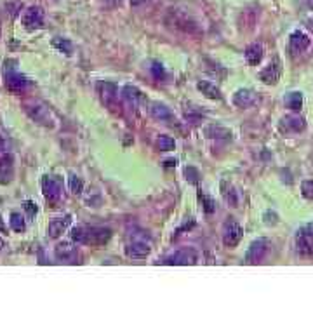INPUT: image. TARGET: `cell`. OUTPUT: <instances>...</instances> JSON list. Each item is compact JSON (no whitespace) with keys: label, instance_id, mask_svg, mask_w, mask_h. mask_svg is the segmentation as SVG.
<instances>
[{"label":"cell","instance_id":"9a60e30c","mask_svg":"<svg viewBox=\"0 0 313 313\" xmlns=\"http://www.w3.org/2000/svg\"><path fill=\"white\" fill-rule=\"evenodd\" d=\"M70 223H71V216L70 214L63 216V218L53 219V221L49 223V226H47V235L50 237V239H58V237H61L63 233H65L66 228L70 226Z\"/></svg>","mask_w":313,"mask_h":313},{"label":"cell","instance_id":"8d00e7d4","mask_svg":"<svg viewBox=\"0 0 313 313\" xmlns=\"http://www.w3.org/2000/svg\"><path fill=\"white\" fill-rule=\"evenodd\" d=\"M6 153H9V151H7V143H6V139L0 136V156H4Z\"/></svg>","mask_w":313,"mask_h":313},{"label":"cell","instance_id":"7a4b0ae2","mask_svg":"<svg viewBox=\"0 0 313 313\" xmlns=\"http://www.w3.org/2000/svg\"><path fill=\"white\" fill-rule=\"evenodd\" d=\"M166 24L169 28L177 30L181 33H186V35H198L202 32L200 24L197 23L195 18L188 14L186 11L181 9H171L166 16Z\"/></svg>","mask_w":313,"mask_h":313},{"label":"cell","instance_id":"b9f144b4","mask_svg":"<svg viewBox=\"0 0 313 313\" xmlns=\"http://www.w3.org/2000/svg\"><path fill=\"white\" fill-rule=\"evenodd\" d=\"M308 28H310L311 32H313V19H308Z\"/></svg>","mask_w":313,"mask_h":313},{"label":"cell","instance_id":"d590c367","mask_svg":"<svg viewBox=\"0 0 313 313\" xmlns=\"http://www.w3.org/2000/svg\"><path fill=\"white\" fill-rule=\"evenodd\" d=\"M265 223L266 225H275V223H277V214L268 211V213L265 214Z\"/></svg>","mask_w":313,"mask_h":313},{"label":"cell","instance_id":"d6a6232c","mask_svg":"<svg viewBox=\"0 0 313 313\" xmlns=\"http://www.w3.org/2000/svg\"><path fill=\"white\" fill-rule=\"evenodd\" d=\"M185 176H186V179H188L190 183H198V177H200V174H198V171L195 167H186L185 169Z\"/></svg>","mask_w":313,"mask_h":313},{"label":"cell","instance_id":"f1b7e54d","mask_svg":"<svg viewBox=\"0 0 313 313\" xmlns=\"http://www.w3.org/2000/svg\"><path fill=\"white\" fill-rule=\"evenodd\" d=\"M68 185H70L71 193H75V195H80V193H82V190H84V181L80 179L77 174H71V176H70Z\"/></svg>","mask_w":313,"mask_h":313},{"label":"cell","instance_id":"8992f818","mask_svg":"<svg viewBox=\"0 0 313 313\" xmlns=\"http://www.w3.org/2000/svg\"><path fill=\"white\" fill-rule=\"evenodd\" d=\"M270 251V240L268 239H257L249 245L247 252H245V263L256 265L265 259Z\"/></svg>","mask_w":313,"mask_h":313},{"label":"cell","instance_id":"9c48e42d","mask_svg":"<svg viewBox=\"0 0 313 313\" xmlns=\"http://www.w3.org/2000/svg\"><path fill=\"white\" fill-rule=\"evenodd\" d=\"M242 235H244L242 226L237 221H233V219L226 221L225 226H223V244H225L226 247L231 249V247H235V245H239V242L242 240Z\"/></svg>","mask_w":313,"mask_h":313},{"label":"cell","instance_id":"ee69618b","mask_svg":"<svg viewBox=\"0 0 313 313\" xmlns=\"http://www.w3.org/2000/svg\"><path fill=\"white\" fill-rule=\"evenodd\" d=\"M0 230H4V225H2V218H0Z\"/></svg>","mask_w":313,"mask_h":313},{"label":"cell","instance_id":"60d3db41","mask_svg":"<svg viewBox=\"0 0 313 313\" xmlns=\"http://www.w3.org/2000/svg\"><path fill=\"white\" fill-rule=\"evenodd\" d=\"M166 166H176V160H167Z\"/></svg>","mask_w":313,"mask_h":313},{"label":"cell","instance_id":"44dd1931","mask_svg":"<svg viewBox=\"0 0 313 313\" xmlns=\"http://www.w3.org/2000/svg\"><path fill=\"white\" fill-rule=\"evenodd\" d=\"M150 113H151V117L156 118V120H160V122H166V120H172V112H171V108H167L166 105L164 103H151L150 105Z\"/></svg>","mask_w":313,"mask_h":313},{"label":"cell","instance_id":"277c9868","mask_svg":"<svg viewBox=\"0 0 313 313\" xmlns=\"http://www.w3.org/2000/svg\"><path fill=\"white\" fill-rule=\"evenodd\" d=\"M42 193H44L45 200L50 204H56L61 200L63 195V183L56 176H44L42 177Z\"/></svg>","mask_w":313,"mask_h":313},{"label":"cell","instance_id":"1f68e13d","mask_svg":"<svg viewBox=\"0 0 313 313\" xmlns=\"http://www.w3.org/2000/svg\"><path fill=\"white\" fill-rule=\"evenodd\" d=\"M200 200L204 202V209H205V213H214L216 211V202L213 200L211 197H207L205 193H200Z\"/></svg>","mask_w":313,"mask_h":313},{"label":"cell","instance_id":"f546056e","mask_svg":"<svg viewBox=\"0 0 313 313\" xmlns=\"http://www.w3.org/2000/svg\"><path fill=\"white\" fill-rule=\"evenodd\" d=\"M150 71H151V75H153V77H155L156 80H166V79H167V71H166V68H164V66L160 65V63H156V61L151 63Z\"/></svg>","mask_w":313,"mask_h":313},{"label":"cell","instance_id":"8fae6325","mask_svg":"<svg viewBox=\"0 0 313 313\" xmlns=\"http://www.w3.org/2000/svg\"><path fill=\"white\" fill-rule=\"evenodd\" d=\"M313 245V221L306 223L298 230V235H296V247H298L299 252H310Z\"/></svg>","mask_w":313,"mask_h":313},{"label":"cell","instance_id":"5b68a950","mask_svg":"<svg viewBox=\"0 0 313 313\" xmlns=\"http://www.w3.org/2000/svg\"><path fill=\"white\" fill-rule=\"evenodd\" d=\"M198 261V254L195 249L183 247L179 251L169 254L166 259L162 261L164 265H174V266H186V265H195Z\"/></svg>","mask_w":313,"mask_h":313},{"label":"cell","instance_id":"d6986e66","mask_svg":"<svg viewBox=\"0 0 313 313\" xmlns=\"http://www.w3.org/2000/svg\"><path fill=\"white\" fill-rule=\"evenodd\" d=\"M254 101H256V94H254V91H251V89H239L233 96V103L240 108L251 107Z\"/></svg>","mask_w":313,"mask_h":313},{"label":"cell","instance_id":"e575fe53","mask_svg":"<svg viewBox=\"0 0 313 313\" xmlns=\"http://www.w3.org/2000/svg\"><path fill=\"white\" fill-rule=\"evenodd\" d=\"M225 198H226V202H228V204H230L231 207L239 205V200H237V193L233 192V190H228V192H225Z\"/></svg>","mask_w":313,"mask_h":313},{"label":"cell","instance_id":"30bf717a","mask_svg":"<svg viewBox=\"0 0 313 313\" xmlns=\"http://www.w3.org/2000/svg\"><path fill=\"white\" fill-rule=\"evenodd\" d=\"M54 256H56L58 261L61 263H77L79 259V249L77 245H73L71 242H59L56 247H54Z\"/></svg>","mask_w":313,"mask_h":313},{"label":"cell","instance_id":"f35d334b","mask_svg":"<svg viewBox=\"0 0 313 313\" xmlns=\"http://www.w3.org/2000/svg\"><path fill=\"white\" fill-rule=\"evenodd\" d=\"M146 0H131V4H133L134 7H139V6H143V4H145Z\"/></svg>","mask_w":313,"mask_h":313},{"label":"cell","instance_id":"3957f363","mask_svg":"<svg viewBox=\"0 0 313 313\" xmlns=\"http://www.w3.org/2000/svg\"><path fill=\"white\" fill-rule=\"evenodd\" d=\"M24 112H27L28 117L32 118L33 122H37V124L44 125V127H54L53 113H50L49 108L44 107L42 103H37V101L24 103Z\"/></svg>","mask_w":313,"mask_h":313},{"label":"cell","instance_id":"603a6c76","mask_svg":"<svg viewBox=\"0 0 313 313\" xmlns=\"http://www.w3.org/2000/svg\"><path fill=\"white\" fill-rule=\"evenodd\" d=\"M197 89L205 96V98H209V99H221L223 98L221 91H219V89L216 87L214 84L207 82V80H200V82L197 84Z\"/></svg>","mask_w":313,"mask_h":313},{"label":"cell","instance_id":"6da1fadb","mask_svg":"<svg viewBox=\"0 0 313 313\" xmlns=\"http://www.w3.org/2000/svg\"><path fill=\"white\" fill-rule=\"evenodd\" d=\"M71 240L82 245H103L112 239V230L103 226H86L79 225L71 228Z\"/></svg>","mask_w":313,"mask_h":313},{"label":"cell","instance_id":"74e56055","mask_svg":"<svg viewBox=\"0 0 313 313\" xmlns=\"http://www.w3.org/2000/svg\"><path fill=\"white\" fill-rule=\"evenodd\" d=\"M105 4H107L108 7H117V6H120L122 4V0H103Z\"/></svg>","mask_w":313,"mask_h":313},{"label":"cell","instance_id":"4dcf8cb0","mask_svg":"<svg viewBox=\"0 0 313 313\" xmlns=\"http://www.w3.org/2000/svg\"><path fill=\"white\" fill-rule=\"evenodd\" d=\"M301 193L304 198H308V200H313V181L311 179H306L301 183Z\"/></svg>","mask_w":313,"mask_h":313},{"label":"cell","instance_id":"52a82bcc","mask_svg":"<svg viewBox=\"0 0 313 313\" xmlns=\"http://www.w3.org/2000/svg\"><path fill=\"white\" fill-rule=\"evenodd\" d=\"M44 21H45L44 9L39 6L27 7V11H23V16H21V23H23L24 28H28V30L42 28L44 27Z\"/></svg>","mask_w":313,"mask_h":313},{"label":"cell","instance_id":"7402d4cb","mask_svg":"<svg viewBox=\"0 0 313 313\" xmlns=\"http://www.w3.org/2000/svg\"><path fill=\"white\" fill-rule=\"evenodd\" d=\"M245 59H247V63L252 66L259 65L261 59H263V45L257 44V42L249 45V47L245 49Z\"/></svg>","mask_w":313,"mask_h":313},{"label":"cell","instance_id":"4316f807","mask_svg":"<svg viewBox=\"0 0 313 313\" xmlns=\"http://www.w3.org/2000/svg\"><path fill=\"white\" fill-rule=\"evenodd\" d=\"M156 146H159L160 151H171L176 148V141L171 136H160L156 139Z\"/></svg>","mask_w":313,"mask_h":313},{"label":"cell","instance_id":"4fadbf2b","mask_svg":"<svg viewBox=\"0 0 313 313\" xmlns=\"http://www.w3.org/2000/svg\"><path fill=\"white\" fill-rule=\"evenodd\" d=\"M280 75H282V66H280V63L273 61V63H270L268 66H265V68L259 71V80H261L263 84L273 86V84L278 82Z\"/></svg>","mask_w":313,"mask_h":313},{"label":"cell","instance_id":"83f0119b","mask_svg":"<svg viewBox=\"0 0 313 313\" xmlns=\"http://www.w3.org/2000/svg\"><path fill=\"white\" fill-rule=\"evenodd\" d=\"M205 134L209 138H218V139H221V138H230L231 136V133L228 129H223V127H216V125H211V127H207L205 129Z\"/></svg>","mask_w":313,"mask_h":313},{"label":"cell","instance_id":"ab89813d","mask_svg":"<svg viewBox=\"0 0 313 313\" xmlns=\"http://www.w3.org/2000/svg\"><path fill=\"white\" fill-rule=\"evenodd\" d=\"M303 2L306 4L308 7H311V9H313V0H303Z\"/></svg>","mask_w":313,"mask_h":313},{"label":"cell","instance_id":"cb8c5ba5","mask_svg":"<svg viewBox=\"0 0 313 313\" xmlns=\"http://www.w3.org/2000/svg\"><path fill=\"white\" fill-rule=\"evenodd\" d=\"M284 105L289 110H293V112H299L301 107H303V94H301V92H298V91L289 92V94L284 98Z\"/></svg>","mask_w":313,"mask_h":313},{"label":"cell","instance_id":"836d02e7","mask_svg":"<svg viewBox=\"0 0 313 313\" xmlns=\"http://www.w3.org/2000/svg\"><path fill=\"white\" fill-rule=\"evenodd\" d=\"M23 209L27 211L28 218H33V216L37 214V204H33L32 200H24V204H23Z\"/></svg>","mask_w":313,"mask_h":313},{"label":"cell","instance_id":"2e32d148","mask_svg":"<svg viewBox=\"0 0 313 313\" xmlns=\"http://www.w3.org/2000/svg\"><path fill=\"white\" fill-rule=\"evenodd\" d=\"M98 92H99L101 99H103V103L110 105V107L118 99V87H117V84H113V82H99Z\"/></svg>","mask_w":313,"mask_h":313},{"label":"cell","instance_id":"e0dca14e","mask_svg":"<svg viewBox=\"0 0 313 313\" xmlns=\"http://www.w3.org/2000/svg\"><path fill=\"white\" fill-rule=\"evenodd\" d=\"M14 177V160L9 153L0 156V183L7 185Z\"/></svg>","mask_w":313,"mask_h":313},{"label":"cell","instance_id":"5bb4252c","mask_svg":"<svg viewBox=\"0 0 313 313\" xmlns=\"http://www.w3.org/2000/svg\"><path fill=\"white\" fill-rule=\"evenodd\" d=\"M280 129L284 131V133H301V131L306 129V122H304V118L299 115H287L282 118Z\"/></svg>","mask_w":313,"mask_h":313},{"label":"cell","instance_id":"ffe728a7","mask_svg":"<svg viewBox=\"0 0 313 313\" xmlns=\"http://www.w3.org/2000/svg\"><path fill=\"white\" fill-rule=\"evenodd\" d=\"M122 96H124V99L133 105V107H138V105L143 103V99H145L143 92L139 91L136 86H131V84L122 89Z\"/></svg>","mask_w":313,"mask_h":313},{"label":"cell","instance_id":"484cf974","mask_svg":"<svg viewBox=\"0 0 313 313\" xmlns=\"http://www.w3.org/2000/svg\"><path fill=\"white\" fill-rule=\"evenodd\" d=\"M53 45H54V47H56L58 50L65 53L66 56H70L71 50H73V45H71V42L66 40V39H61V37H56V39L53 40Z\"/></svg>","mask_w":313,"mask_h":313},{"label":"cell","instance_id":"ba28073f","mask_svg":"<svg viewBox=\"0 0 313 313\" xmlns=\"http://www.w3.org/2000/svg\"><path fill=\"white\" fill-rule=\"evenodd\" d=\"M30 87V80L21 75L19 71L16 70H7L6 71V89L12 94H21V92L28 91Z\"/></svg>","mask_w":313,"mask_h":313},{"label":"cell","instance_id":"7c38bea8","mask_svg":"<svg viewBox=\"0 0 313 313\" xmlns=\"http://www.w3.org/2000/svg\"><path fill=\"white\" fill-rule=\"evenodd\" d=\"M310 37L306 35L301 30H296V32L291 33L289 37V47H291V53L293 54H301L304 53L308 47H310Z\"/></svg>","mask_w":313,"mask_h":313},{"label":"cell","instance_id":"7bdbcfd3","mask_svg":"<svg viewBox=\"0 0 313 313\" xmlns=\"http://www.w3.org/2000/svg\"><path fill=\"white\" fill-rule=\"evenodd\" d=\"M4 247H6V242H4V240L2 239H0V251H2V249Z\"/></svg>","mask_w":313,"mask_h":313},{"label":"cell","instance_id":"ac0fdd59","mask_svg":"<svg viewBox=\"0 0 313 313\" xmlns=\"http://www.w3.org/2000/svg\"><path fill=\"white\" fill-rule=\"evenodd\" d=\"M150 251H151L150 245L143 242V240H134V242L127 244V247H125V254L133 257V259H145L150 254Z\"/></svg>","mask_w":313,"mask_h":313},{"label":"cell","instance_id":"d4e9b609","mask_svg":"<svg viewBox=\"0 0 313 313\" xmlns=\"http://www.w3.org/2000/svg\"><path fill=\"white\" fill-rule=\"evenodd\" d=\"M9 225L14 231H18V233H23L24 230H27V223H24V216L19 214V213H12L9 216Z\"/></svg>","mask_w":313,"mask_h":313}]
</instances>
